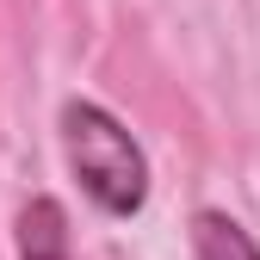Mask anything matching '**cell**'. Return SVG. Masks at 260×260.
Here are the masks:
<instances>
[{"label":"cell","mask_w":260,"mask_h":260,"mask_svg":"<svg viewBox=\"0 0 260 260\" xmlns=\"http://www.w3.org/2000/svg\"><path fill=\"white\" fill-rule=\"evenodd\" d=\"M62 155H69V174L81 180V192L106 217H137L149 205V161L106 106L93 100L62 106Z\"/></svg>","instance_id":"1"},{"label":"cell","mask_w":260,"mask_h":260,"mask_svg":"<svg viewBox=\"0 0 260 260\" xmlns=\"http://www.w3.org/2000/svg\"><path fill=\"white\" fill-rule=\"evenodd\" d=\"M19 260H69V211L56 199H31L19 211Z\"/></svg>","instance_id":"2"},{"label":"cell","mask_w":260,"mask_h":260,"mask_svg":"<svg viewBox=\"0 0 260 260\" xmlns=\"http://www.w3.org/2000/svg\"><path fill=\"white\" fill-rule=\"evenodd\" d=\"M192 254L199 260H260V242L223 211H199L192 217Z\"/></svg>","instance_id":"3"}]
</instances>
